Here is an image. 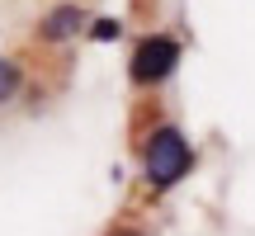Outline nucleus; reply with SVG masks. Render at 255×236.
I'll return each mask as SVG.
<instances>
[{
    "mask_svg": "<svg viewBox=\"0 0 255 236\" xmlns=\"http://www.w3.org/2000/svg\"><path fill=\"white\" fill-rule=\"evenodd\" d=\"M76 28H81V9H76V5H62V9L47 14L43 33H47V38H66V33H76Z\"/></svg>",
    "mask_w": 255,
    "mask_h": 236,
    "instance_id": "7ed1b4c3",
    "label": "nucleus"
},
{
    "mask_svg": "<svg viewBox=\"0 0 255 236\" xmlns=\"http://www.w3.org/2000/svg\"><path fill=\"white\" fill-rule=\"evenodd\" d=\"M14 85H19L14 62H0V100H9V95H14Z\"/></svg>",
    "mask_w": 255,
    "mask_h": 236,
    "instance_id": "20e7f679",
    "label": "nucleus"
},
{
    "mask_svg": "<svg viewBox=\"0 0 255 236\" xmlns=\"http://www.w3.org/2000/svg\"><path fill=\"white\" fill-rule=\"evenodd\" d=\"M175 62H180V43L175 38H142L132 52V81L137 85H151V81H165V76L175 71Z\"/></svg>",
    "mask_w": 255,
    "mask_h": 236,
    "instance_id": "f03ea898",
    "label": "nucleus"
},
{
    "mask_svg": "<svg viewBox=\"0 0 255 236\" xmlns=\"http://www.w3.org/2000/svg\"><path fill=\"white\" fill-rule=\"evenodd\" d=\"M100 43H109V38H119V19H95V28H90Z\"/></svg>",
    "mask_w": 255,
    "mask_h": 236,
    "instance_id": "39448f33",
    "label": "nucleus"
},
{
    "mask_svg": "<svg viewBox=\"0 0 255 236\" xmlns=\"http://www.w3.org/2000/svg\"><path fill=\"white\" fill-rule=\"evenodd\" d=\"M189 142H184L180 127H156L151 142H146V180L156 189H170L184 170H189Z\"/></svg>",
    "mask_w": 255,
    "mask_h": 236,
    "instance_id": "f257e3e1",
    "label": "nucleus"
}]
</instances>
